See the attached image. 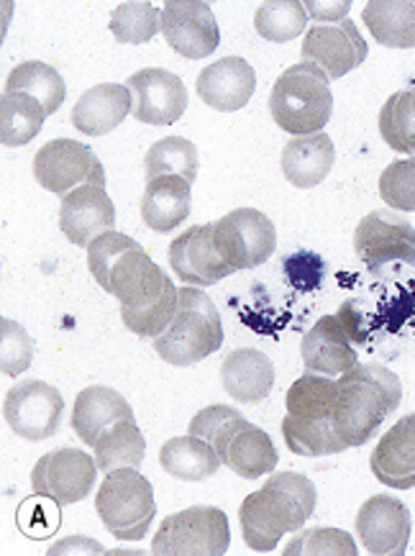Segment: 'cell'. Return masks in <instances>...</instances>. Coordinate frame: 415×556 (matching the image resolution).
<instances>
[{"label":"cell","mask_w":415,"mask_h":556,"mask_svg":"<svg viewBox=\"0 0 415 556\" xmlns=\"http://www.w3.org/2000/svg\"><path fill=\"white\" fill-rule=\"evenodd\" d=\"M88 269L100 288L121 301V318L136 337L154 341L175 320L180 288L126 233H100L88 247Z\"/></svg>","instance_id":"6da1fadb"},{"label":"cell","mask_w":415,"mask_h":556,"mask_svg":"<svg viewBox=\"0 0 415 556\" xmlns=\"http://www.w3.org/2000/svg\"><path fill=\"white\" fill-rule=\"evenodd\" d=\"M316 484L298 472H277L239 508L241 536L252 552H275L288 531H300L316 510Z\"/></svg>","instance_id":"7a4b0ae2"},{"label":"cell","mask_w":415,"mask_h":556,"mask_svg":"<svg viewBox=\"0 0 415 556\" xmlns=\"http://www.w3.org/2000/svg\"><path fill=\"white\" fill-rule=\"evenodd\" d=\"M403 401V382L382 365H356L341 375L334 405V429L352 446H364L377 437L379 426L398 410Z\"/></svg>","instance_id":"3957f363"},{"label":"cell","mask_w":415,"mask_h":556,"mask_svg":"<svg viewBox=\"0 0 415 556\" xmlns=\"http://www.w3.org/2000/svg\"><path fill=\"white\" fill-rule=\"evenodd\" d=\"M328 83V75L313 62H298L285 70L269 92L275 124L292 137L320 134L334 113V92Z\"/></svg>","instance_id":"277c9868"},{"label":"cell","mask_w":415,"mask_h":556,"mask_svg":"<svg viewBox=\"0 0 415 556\" xmlns=\"http://www.w3.org/2000/svg\"><path fill=\"white\" fill-rule=\"evenodd\" d=\"M154 352L172 367H192L224 344V326L218 308L200 288H180V308L167 331L154 341Z\"/></svg>","instance_id":"5b68a950"},{"label":"cell","mask_w":415,"mask_h":556,"mask_svg":"<svg viewBox=\"0 0 415 556\" xmlns=\"http://www.w3.org/2000/svg\"><path fill=\"white\" fill-rule=\"evenodd\" d=\"M96 510L105 529L118 541L147 539L156 516L152 482L136 467L113 469L100 482Z\"/></svg>","instance_id":"8992f818"},{"label":"cell","mask_w":415,"mask_h":556,"mask_svg":"<svg viewBox=\"0 0 415 556\" xmlns=\"http://www.w3.org/2000/svg\"><path fill=\"white\" fill-rule=\"evenodd\" d=\"M231 546L228 518L213 505L172 513L152 539L156 556H224Z\"/></svg>","instance_id":"52a82bcc"},{"label":"cell","mask_w":415,"mask_h":556,"mask_svg":"<svg viewBox=\"0 0 415 556\" xmlns=\"http://www.w3.org/2000/svg\"><path fill=\"white\" fill-rule=\"evenodd\" d=\"M213 241L231 269H254L275 254V224L256 208H236L213 224Z\"/></svg>","instance_id":"ba28073f"},{"label":"cell","mask_w":415,"mask_h":556,"mask_svg":"<svg viewBox=\"0 0 415 556\" xmlns=\"http://www.w3.org/2000/svg\"><path fill=\"white\" fill-rule=\"evenodd\" d=\"M34 177L41 188L67 195L83 185L105 188V169L88 144L75 139H54L34 156Z\"/></svg>","instance_id":"9c48e42d"},{"label":"cell","mask_w":415,"mask_h":556,"mask_svg":"<svg viewBox=\"0 0 415 556\" xmlns=\"http://www.w3.org/2000/svg\"><path fill=\"white\" fill-rule=\"evenodd\" d=\"M98 477V462L83 448H52L32 469V488L39 497L75 505L90 495Z\"/></svg>","instance_id":"30bf717a"},{"label":"cell","mask_w":415,"mask_h":556,"mask_svg":"<svg viewBox=\"0 0 415 556\" xmlns=\"http://www.w3.org/2000/svg\"><path fill=\"white\" fill-rule=\"evenodd\" d=\"M60 390L45 380L16 382L3 397V418L16 437L26 441L52 439L62 424Z\"/></svg>","instance_id":"8fae6325"},{"label":"cell","mask_w":415,"mask_h":556,"mask_svg":"<svg viewBox=\"0 0 415 556\" xmlns=\"http://www.w3.org/2000/svg\"><path fill=\"white\" fill-rule=\"evenodd\" d=\"M354 252L372 275H379L392 262L415 265V228L398 213L372 211L356 226Z\"/></svg>","instance_id":"7c38bea8"},{"label":"cell","mask_w":415,"mask_h":556,"mask_svg":"<svg viewBox=\"0 0 415 556\" xmlns=\"http://www.w3.org/2000/svg\"><path fill=\"white\" fill-rule=\"evenodd\" d=\"M160 31L172 52L188 60L211 56L221 45L218 21L213 9L200 0H169L162 5Z\"/></svg>","instance_id":"4fadbf2b"},{"label":"cell","mask_w":415,"mask_h":556,"mask_svg":"<svg viewBox=\"0 0 415 556\" xmlns=\"http://www.w3.org/2000/svg\"><path fill=\"white\" fill-rule=\"evenodd\" d=\"M367 41L349 18L339 24H313L303 37V62H313L324 70L328 80L349 75L367 60Z\"/></svg>","instance_id":"5bb4252c"},{"label":"cell","mask_w":415,"mask_h":556,"mask_svg":"<svg viewBox=\"0 0 415 556\" xmlns=\"http://www.w3.org/2000/svg\"><path fill=\"white\" fill-rule=\"evenodd\" d=\"M413 518L403 501L375 495L356 513V536L372 556H403L411 541Z\"/></svg>","instance_id":"9a60e30c"},{"label":"cell","mask_w":415,"mask_h":556,"mask_svg":"<svg viewBox=\"0 0 415 556\" xmlns=\"http://www.w3.org/2000/svg\"><path fill=\"white\" fill-rule=\"evenodd\" d=\"M126 88L134 96V118L152 126H172L188 109V90L169 70L147 67L128 77Z\"/></svg>","instance_id":"2e32d148"},{"label":"cell","mask_w":415,"mask_h":556,"mask_svg":"<svg viewBox=\"0 0 415 556\" xmlns=\"http://www.w3.org/2000/svg\"><path fill=\"white\" fill-rule=\"evenodd\" d=\"M169 265L177 280L192 288H211L234 273L218 254L213 241V224L192 226L169 244Z\"/></svg>","instance_id":"e0dca14e"},{"label":"cell","mask_w":415,"mask_h":556,"mask_svg":"<svg viewBox=\"0 0 415 556\" xmlns=\"http://www.w3.org/2000/svg\"><path fill=\"white\" fill-rule=\"evenodd\" d=\"M116 205L105 188L83 185L62 195L60 228L75 247H90L100 233L116 231Z\"/></svg>","instance_id":"ac0fdd59"},{"label":"cell","mask_w":415,"mask_h":556,"mask_svg":"<svg viewBox=\"0 0 415 556\" xmlns=\"http://www.w3.org/2000/svg\"><path fill=\"white\" fill-rule=\"evenodd\" d=\"M254 88V67L247 60H241V56H224V60L208 64L196 83L200 101L221 113H234L244 109L252 101Z\"/></svg>","instance_id":"d6986e66"},{"label":"cell","mask_w":415,"mask_h":556,"mask_svg":"<svg viewBox=\"0 0 415 556\" xmlns=\"http://www.w3.org/2000/svg\"><path fill=\"white\" fill-rule=\"evenodd\" d=\"M300 354H303L305 372L326 377L347 375L349 369L360 365L352 339H349L347 329L336 316H324L316 320V326L303 337Z\"/></svg>","instance_id":"ffe728a7"},{"label":"cell","mask_w":415,"mask_h":556,"mask_svg":"<svg viewBox=\"0 0 415 556\" xmlns=\"http://www.w3.org/2000/svg\"><path fill=\"white\" fill-rule=\"evenodd\" d=\"M372 475L392 490L415 488V413L400 418L369 456Z\"/></svg>","instance_id":"44dd1931"},{"label":"cell","mask_w":415,"mask_h":556,"mask_svg":"<svg viewBox=\"0 0 415 556\" xmlns=\"http://www.w3.org/2000/svg\"><path fill=\"white\" fill-rule=\"evenodd\" d=\"M218 456L221 465L234 469L244 480H256V477L275 472L277 467V448L269 433L256 429L247 418L236 420L231 433L218 446Z\"/></svg>","instance_id":"7402d4cb"},{"label":"cell","mask_w":415,"mask_h":556,"mask_svg":"<svg viewBox=\"0 0 415 556\" xmlns=\"http://www.w3.org/2000/svg\"><path fill=\"white\" fill-rule=\"evenodd\" d=\"M221 382L236 403H262L275 388V365L260 349H234L221 365Z\"/></svg>","instance_id":"603a6c76"},{"label":"cell","mask_w":415,"mask_h":556,"mask_svg":"<svg viewBox=\"0 0 415 556\" xmlns=\"http://www.w3.org/2000/svg\"><path fill=\"white\" fill-rule=\"evenodd\" d=\"M131 90L118 83H100L85 90L73 109V126L85 137H105L134 113Z\"/></svg>","instance_id":"cb8c5ba5"},{"label":"cell","mask_w":415,"mask_h":556,"mask_svg":"<svg viewBox=\"0 0 415 556\" xmlns=\"http://www.w3.org/2000/svg\"><path fill=\"white\" fill-rule=\"evenodd\" d=\"M124 418H134V410L126 403V397L116 390L105 388V384H92V388H85L75 397L73 420L70 424H73L83 444L96 446L100 433L109 431L111 426H116Z\"/></svg>","instance_id":"d4e9b609"},{"label":"cell","mask_w":415,"mask_h":556,"mask_svg":"<svg viewBox=\"0 0 415 556\" xmlns=\"http://www.w3.org/2000/svg\"><path fill=\"white\" fill-rule=\"evenodd\" d=\"M336 160V149L331 137L324 131L311 137L290 139L282 149V175L295 188L311 190L320 185L331 173Z\"/></svg>","instance_id":"484cf974"},{"label":"cell","mask_w":415,"mask_h":556,"mask_svg":"<svg viewBox=\"0 0 415 556\" xmlns=\"http://www.w3.org/2000/svg\"><path fill=\"white\" fill-rule=\"evenodd\" d=\"M190 182L183 177L164 175L147 180L144 195H141V218L156 233H169L185 218L190 216Z\"/></svg>","instance_id":"4316f807"},{"label":"cell","mask_w":415,"mask_h":556,"mask_svg":"<svg viewBox=\"0 0 415 556\" xmlns=\"http://www.w3.org/2000/svg\"><path fill=\"white\" fill-rule=\"evenodd\" d=\"M362 18L377 45L390 49L415 47V0H372L364 5Z\"/></svg>","instance_id":"83f0119b"},{"label":"cell","mask_w":415,"mask_h":556,"mask_svg":"<svg viewBox=\"0 0 415 556\" xmlns=\"http://www.w3.org/2000/svg\"><path fill=\"white\" fill-rule=\"evenodd\" d=\"M160 465L167 475L183 482H203L213 477L221 467L216 448L200 437H177L169 439L160 452Z\"/></svg>","instance_id":"f1b7e54d"},{"label":"cell","mask_w":415,"mask_h":556,"mask_svg":"<svg viewBox=\"0 0 415 556\" xmlns=\"http://www.w3.org/2000/svg\"><path fill=\"white\" fill-rule=\"evenodd\" d=\"M100 472H113V469L139 467L144 462L147 441L141 437L139 426L134 418L118 420L109 431L100 433V439L92 446Z\"/></svg>","instance_id":"f546056e"},{"label":"cell","mask_w":415,"mask_h":556,"mask_svg":"<svg viewBox=\"0 0 415 556\" xmlns=\"http://www.w3.org/2000/svg\"><path fill=\"white\" fill-rule=\"evenodd\" d=\"M47 111L37 98L24 92H3L0 98V144L24 147L45 126Z\"/></svg>","instance_id":"4dcf8cb0"},{"label":"cell","mask_w":415,"mask_h":556,"mask_svg":"<svg viewBox=\"0 0 415 556\" xmlns=\"http://www.w3.org/2000/svg\"><path fill=\"white\" fill-rule=\"evenodd\" d=\"M3 92H24V96L37 98V101L45 105L47 116H52V113L60 111V105L64 103L67 88H64L62 75L56 73L52 64L34 60L11 70Z\"/></svg>","instance_id":"1f68e13d"},{"label":"cell","mask_w":415,"mask_h":556,"mask_svg":"<svg viewBox=\"0 0 415 556\" xmlns=\"http://www.w3.org/2000/svg\"><path fill=\"white\" fill-rule=\"evenodd\" d=\"M336 395H339V382L328 380L326 375L305 372L285 395L288 416L300 420H331Z\"/></svg>","instance_id":"d6a6232c"},{"label":"cell","mask_w":415,"mask_h":556,"mask_svg":"<svg viewBox=\"0 0 415 556\" xmlns=\"http://www.w3.org/2000/svg\"><path fill=\"white\" fill-rule=\"evenodd\" d=\"M282 439L292 454L298 456H331L349 448L334 429V420H300L285 416Z\"/></svg>","instance_id":"836d02e7"},{"label":"cell","mask_w":415,"mask_h":556,"mask_svg":"<svg viewBox=\"0 0 415 556\" xmlns=\"http://www.w3.org/2000/svg\"><path fill=\"white\" fill-rule=\"evenodd\" d=\"M144 169L147 180L175 175L192 185L198 177V147L192 144L190 139L164 137L149 147V152L144 156Z\"/></svg>","instance_id":"e575fe53"},{"label":"cell","mask_w":415,"mask_h":556,"mask_svg":"<svg viewBox=\"0 0 415 556\" xmlns=\"http://www.w3.org/2000/svg\"><path fill=\"white\" fill-rule=\"evenodd\" d=\"M305 5L298 0H267L254 13V31L275 45H285L305 34Z\"/></svg>","instance_id":"d590c367"},{"label":"cell","mask_w":415,"mask_h":556,"mask_svg":"<svg viewBox=\"0 0 415 556\" xmlns=\"http://www.w3.org/2000/svg\"><path fill=\"white\" fill-rule=\"evenodd\" d=\"M379 134L385 144L400 154H415L413 90H400L379 111Z\"/></svg>","instance_id":"8d00e7d4"},{"label":"cell","mask_w":415,"mask_h":556,"mask_svg":"<svg viewBox=\"0 0 415 556\" xmlns=\"http://www.w3.org/2000/svg\"><path fill=\"white\" fill-rule=\"evenodd\" d=\"M162 9L147 0L121 3L111 16V34L121 45H147L160 31Z\"/></svg>","instance_id":"74e56055"},{"label":"cell","mask_w":415,"mask_h":556,"mask_svg":"<svg viewBox=\"0 0 415 556\" xmlns=\"http://www.w3.org/2000/svg\"><path fill=\"white\" fill-rule=\"evenodd\" d=\"M285 556H356L352 533L339 529H307L285 546Z\"/></svg>","instance_id":"f35d334b"},{"label":"cell","mask_w":415,"mask_h":556,"mask_svg":"<svg viewBox=\"0 0 415 556\" xmlns=\"http://www.w3.org/2000/svg\"><path fill=\"white\" fill-rule=\"evenodd\" d=\"M32 365L34 339L16 320L0 318V369H3V375L18 377Z\"/></svg>","instance_id":"ab89813d"},{"label":"cell","mask_w":415,"mask_h":556,"mask_svg":"<svg viewBox=\"0 0 415 556\" xmlns=\"http://www.w3.org/2000/svg\"><path fill=\"white\" fill-rule=\"evenodd\" d=\"M379 198L395 211H415V156L392 162L385 169L382 177H379Z\"/></svg>","instance_id":"60d3db41"},{"label":"cell","mask_w":415,"mask_h":556,"mask_svg":"<svg viewBox=\"0 0 415 556\" xmlns=\"http://www.w3.org/2000/svg\"><path fill=\"white\" fill-rule=\"evenodd\" d=\"M37 497H32V501H26L24 505H21L18 526H21V533H26V536L47 539V536H52L56 529H60L62 505L56 503L54 508H49V505L39 503Z\"/></svg>","instance_id":"b9f144b4"},{"label":"cell","mask_w":415,"mask_h":556,"mask_svg":"<svg viewBox=\"0 0 415 556\" xmlns=\"http://www.w3.org/2000/svg\"><path fill=\"white\" fill-rule=\"evenodd\" d=\"M236 418H241V413L231 408V405H208V408L192 416L188 424V433L205 439L208 444L213 446L221 439V433H224Z\"/></svg>","instance_id":"7bdbcfd3"},{"label":"cell","mask_w":415,"mask_h":556,"mask_svg":"<svg viewBox=\"0 0 415 556\" xmlns=\"http://www.w3.org/2000/svg\"><path fill=\"white\" fill-rule=\"evenodd\" d=\"M285 269H288L290 282L300 290L318 288L320 277H324V262H320L318 254L288 256V262H285Z\"/></svg>","instance_id":"ee69618b"},{"label":"cell","mask_w":415,"mask_h":556,"mask_svg":"<svg viewBox=\"0 0 415 556\" xmlns=\"http://www.w3.org/2000/svg\"><path fill=\"white\" fill-rule=\"evenodd\" d=\"M305 5V13L307 18H313L316 24H326V21H331V24H339V21L347 18L349 9H352V3H303Z\"/></svg>","instance_id":"f6af8a7d"},{"label":"cell","mask_w":415,"mask_h":556,"mask_svg":"<svg viewBox=\"0 0 415 556\" xmlns=\"http://www.w3.org/2000/svg\"><path fill=\"white\" fill-rule=\"evenodd\" d=\"M336 318L341 320V326L347 329L349 339H352L354 344H364V341H367V333H364V329H362V318H360V313H356L354 303H343L339 316Z\"/></svg>","instance_id":"bcb514c9"},{"label":"cell","mask_w":415,"mask_h":556,"mask_svg":"<svg viewBox=\"0 0 415 556\" xmlns=\"http://www.w3.org/2000/svg\"><path fill=\"white\" fill-rule=\"evenodd\" d=\"M413 113H415V88H413Z\"/></svg>","instance_id":"7dc6e473"}]
</instances>
